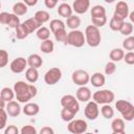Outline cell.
<instances>
[{"instance_id":"11","label":"cell","mask_w":134,"mask_h":134,"mask_svg":"<svg viewBox=\"0 0 134 134\" xmlns=\"http://www.w3.org/2000/svg\"><path fill=\"white\" fill-rule=\"evenodd\" d=\"M85 117L89 120H95L99 115V108L98 104H96L94 100L87 102V105L84 109Z\"/></svg>"},{"instance_id":"50","label":"cell","mask_w":134,"mask_h":134,"mask_svg":"<svg viewBox=\"0 0 134 134\" xmlns=\"http://www.w3.org/2000/svg\"><path fill=\"white\" fill-rule=\"evenodd\" d=\"M23 2L27 5V6H35L38 3V0H23Z\"/></svg>"},{"instance_id":"46","label":"cell","mask_w":134,"mask_h":134,"mask_svg":"<svg viewBox=\"0 0 134 134\" xmlns=\"http://www.w3.org/2000/svg\"><path fill=\"white\" fill-rule=\"evenodd\" d=\"M19 132H20V130L14 125H9V126L4 128V133L5 134H18Z\"/></svg>"},{"instance_id":"3","label":"cell","mask_w":134,"mask_h":134,"mask_svg":"<svg viewBox=\"0 0 134 134\" xmlns=\"http://www.w3.org/2000/svg\"><path fill=\"white\" fill-rule=\"evenodd\" d=\"M115 108L121 114L124 120L132 121L134 119V106L129 100L118 99L115 103Z\"/></svg>"},{"instance_id":"29","label":"cell","mask_w":134,"mask_h":134,"mask_svg":"<svg viewBox=\"0 0 134 134\" xmlns=\"http://www.w3.org/2000/svg\"><path fill=\"white\" fill-rule=\"evenodd\" d=\"M0 96L7 103V102H10L15 98V92H14V89L9 88V87H4L1 89L0 91Z\"/></svg>"},{"instance_id":"28","label":"cell","mask_w":134,"mask_h":134,"mask_svg":"<svg viewBox=\"0 0 134 134\" xmlns=\"http://www.w3.org/2000/svg\"><path fill=\"white\" fill-rule=\"evenodd\" d=\"M15 30H16V38L18 39V40H23V39H25V38H27L28 37V35H29V31L27 30V28L25 27V25L23 24V23H20L16 28H15Z\"/></svg>"},{"instance_id":"22","label":"cell","mask_w":134,"mask_h":134,"mask_svg":"<svg viewBox=\"0 0 134 134\" xmlns=\"http://www.w3.org/2000/svg\"><path fill=\"white\" fill-rule=\"evenodd\" d=\"M65 25L71 30L72 29H77L81 25V19H80V17H77L75 15H71L70 17L67 18V21H66Z\"/></svg>"},{"instance_id":"53","label":"cell","mask_w":134,"mask_h":134,"mask_svg":"<svg viewBox=\"0 0 134 134\" xmlns=\"http://www.w3.org/2000/svg\"><path fill=\"white\" fill-rule=\"evenodd\" d=\"M104 1H105L106 3H113L115 0H104Z\"/></svg>"},{"instance_id":"16","label":"cell","mask_w":134,"mask_h":134,"mask_svg":"<svg viewBox=\"0 0 134 134\" xmlns=\"http://www.w3.org/2000/svg\"><path fill=\"white\" fill-rule=\"evenodd\" d=\"M22 112L27 116H36L40 112V107L36 103H25L24 107L22 108Z\"/></svg>"},{"instance_id":"44","label":"cell","mask_w":134,"mask_h":134,"mask_svg":"<svg viewBox=\"0 0 134 134\" xmlns=\"http://www.w3.org/2000/svg\"><path fill=\"white\" fill-rule=\"evenodd\" d=\"M20 133H21V134H37L38 131H37V129H36L34 126L27 125V126H23V127L21 128Z\"/></svg>"},{"instance_id":"15","label":"cell","mask_w":134,"mask_h":134,"mask_svg":"<svg viewBox=\"0 0 134 134\" xmlns=\"http://www.w3.org/2000/svg\"><path fill=\"white\" fill-rule=\"evenodd\" d=\"M71 7L72 10L79 15L85 14L90 8V0H74Z\"/></svg>"},{"instance_id":"26","label":"cell","mask_w":134,"mask_h":134,"mask_svg":"<svg viewBox=\"0 0 134 134\" xmlns=\"http://www.w3.org/2000/svg\"><path fill=\"white\" fill-rule=\"evenodd\" d=\"M34 18H35V19L42 25V24L46 23L47 21H49V19H50V15H49V13H48L47 10H43V9H41V10L36 12Z\"/></svg>"},{"instance_id":"33","label":"cell","mask_w":134,"mask_h":134,"mask_svg":"<svg viewBox=\"0 0 134 134\" xmlns=\"http://www.w3.org/2000/svg\"><path fill=\"white\" fill-rule=\"evenodd\" d=\"M133 30H134V26H133L132 22H126V21H124V23H122V25H121V27L119 29V32L122 36L128 37V36H131L132 35Z\"/></svg>"},{"instance_id":"30","label":"cell","mask_w":134,"mask_h":134,"mask_svg":"<svg viewBox=\"0 0 134 134\" xmlns=\"http://www.w3.org/2000/svg\"><path fill=\"white\" fill-rule=\"evenodd\" d=\"M36 35H37V38L41 41H44V40H47L49 39L50 37V29L48 27H45V26H41L39 27L37 30H36Z\"/></svg>"},{"instance_id":"5","label":"cell","mask_w":134,"mask_h":134,"mask_svg":"<svg viewBox=\"0 0 134 134\" xmlns=\"http://www.w3.org/2000/svg\"><path fill=\"white\" fill-rule=\"evenodd\" d=\"M85 43H86V41H85V36H84L83 31H81L79 29H72L68 32L66 44L76 47V48H80V47L84 46Z\"/></svg>"},{"instance_id":"4","label":"cell","mask_w":134,"mask_h":134,"mask_svg":"<svg viewBox=\"0 0 134 134\" xmlns=\"http://www.w3.org/2000/svg\"><path fill=\"white\" fill-rule=\"evenodd\" d=\"M92 99L98 104V105H105V104H111L114 98L115 95L114 93L109 90V89H102V90H97L92 94Z\"/></svg>"},{"instance_id":"45","label":"cell","mask_w":134,"mask_h":134,"mask_svg":"<svg viewBox=\"0 0 134 134\" xmlns=\"http://www.w3.org/2000/svg\"><path fill=\"white\" fill-rule=\"evenodd\" d=\"M122 60L125 61L126 64H128V65H133V64H134V52H133V51H128L127 53L124 54Z\"/></svg>"},{"instance_id":"54","label":"cell","mask_w":134,"mask_h":134,"mask_svg":"<svg viewBox=\"0 0 134 134\" xmlns=\"http://www.w3.org/2000/svg\"><path fill=\"white\" fill-rule=\"evenodd\" d=\"M62 1H64V2H65V1H67V0H62Z\"/></svg>"},{"instance_id":"39","label":"cell","mask_w":134,"mask_h":134,"mask_svg":"<svg viewBox=\"0 0 134 134\" xmlns=\"http://www.w3.org/2000/svg\"><path fill=\"white\" fill-rule=\"evenodd\" d=\"M91 22H92V25H94V26H96L98 28L103 27L107 23V16L97 17V18H91Z\"/></svg>"},{"instance_id":"25","label":"cell","mask_w":134,"mask_h":134,"mask_svg":"<svg viewBox=\"0 0 134 134\" xmlns=\"http://www.w3.org/2000/svg\"><path fill=\"white\" fill-rule=\"evenodd\" d=\"M23 24L25 25V27L27 28V30L29 31V34H31V32H34V31H36L39 27H41L42 25L35 19V18H29V19H27V20H25L24 22H23Z\"/></svg>"},{"instance_id":"13","label":"cell","mask_w":134,"mask_h":134,"mask_svg":"<svg viewBox=\"0 0 134 134\" xmlns=\"http://www.w3.org/2000/svg\"><path fill=\"white\" fill-rule=\"evenodd\" d=\"M5 111H6V113H7L8 116H10V117H17L22 112V108H21L19 102L13 99L10 102H7V104L5 105Z\"/></svg>"},{"instance_id":"34","label":"cell","mask_w":134,"mask_h":134,"mask_svg":"<svg viewBox=\"0 0 134 134\" xmlns=\"http://www.w3.org/2000/svg\"><path fill=\"white\" fill-rule=\"evenodd\" d=\"M49 28L51 30V32H54L59 29H62V28H66V25L65 23L60 20V19H53L50 21V24H49Z\"/></svg>"},{"instance_id":"17","label":"cell","mask_w":134,"mask_h":134,"mask_svg":"<svg viewBox=\"0 0 134 134\" xmlns=\"http://www.w3.org/2000/svg\"><path fill=\"white\" fill-rule=\"evenodd\" d=\"M89 82L92 84L93 87L95 88H100L105 85L106 83V77L102 72H94L92 75H90Z\"/></svg>"},{"instance_id":"47","label":"cell","mask_w":134,"mask_h":134,"mask_svg":"<svg viewBox=\"0 0 134 134\" xmlns=\"http://www.w3.org/2000/svg\"><path fill=\"white\" fill-rule=\"evenodd\" d=\"M9 16H10V14L7 13V12H2V13H0V24L7 25L8 20H9Z\"/></svg>"},{"instance_id":"24","label":"cell","mask_w":134,"mask_h":134,"mask_svg":"<svg viewBox=\"0 0 134 134\" xmlns=\"http://www.w3.org/2000/svg\"><path fill=\"white\" fill-rule=\"evenodd\" d=\"M27 7L28 6L24 2H17L13 6V14L17 15L18 17L19 16H23V15H25L27 13V10H28Z\"/></svg>"},{"instance_id":"48","label":"cell","mask_w":134,"mask_h":134,"mask_svg":"<svg viewBox=\"0 0 134 134\" xmlns=\"http://www.w3.org/2000/svg\"><path fill=\"white\" fill-rule=\"evenodd\" d=\"M58 2H59V0H44V4H45V6L47 7V8H54L55 6H57V4H58Z\"/></svg>"},{"instance_id":"9","label":"cell","mask_w":134,"mask_h":134,"mask_svg":"<svg viewBox=\"0 0 134 134\" xmlns=\"http://www.w3.org/2000/svg\"><path fill=\"white\" fill-rule=\"evenodd\" d=\"M129 5L126 1L121 0V1H118L115 5V10H114V14H113V18L117 19V20H120V21H126V19L128 18L129 16Z\"/></svg>"},{"instance_id":"14","label":"cell","mask_w":134,"mask_h":134,"mask_svg":"<svg viewBox=\"0 0 134 134\" xmlns=\"http://www.w3.org/2000/svg\"><path fill=\"white\" fill-rule=\"evenodd\" d=\"M91 96H92V93H91V90L86 87V86H80L79 89L76 90L75 92V97L79 102H82V103H87L91 99Z\"/></svg>"},{"instance_id":"2","label":"cell","mask_w":134,"mask_h":134,"mask_svg":"<svg viewBox=\"0 0 134 134\" xmlns=\"http://www.w3.org/2000/svg\"><path fill=\"white\" fill-rule=\"evenodd\" d=\"M85 36V41L90 47H97L100 44L102 41V36L99 28L94 26V25H88L85 29L84 32Z\"/></svg>"},{"instance_id":"7","label":"cell","mask_w":134,"mask_h":134,"mask_svg":"<svg viewBox=\"0 0 134 134\" xmlns=\"http://www.w3.org/2000/svg\"><path fill=\"white\" fill-rule=\"evenodd\" d=\"M62 79V70L59 67H52L47 70L44 74V81L47 85L52 86L59 83Z\"/></svg>"},{"instance_id":"20","label":"cell","mask_w":134,"mask_h":134,"mask_svg":"<svg viewBox=\"0 0 134 134\" xmlns=\"http://www.w3.org/2000/svg\"><path fill=\"white\" fill-rule=\"evenodd\" d=\"M72 12H73L72 7L66 2H63L58 6V15L63 17V18L67 19L68 17H70L72 15Z\"/></svg>"},{"instance_id":"37","label":"cell","mask_w":134,"mask_h":134,"mask_svg":"<svg viewBox=\"0 0 134 134\" xmlns=\"http://www.w3.org/2000/svg\"><path fill=\"white\" fill-rule=\"evenodd\" d=\"M122 48L129 51H132L134 49V37L133 36H128L122 41Z\"/></svg>"},{"instance_id":"12","label":"cell","mask_w":134,"mask_h":134,"mask_svg":"<svg viewBox=\"0 0 134 134\" xmlns=\"http://www.w3.org/2000/svg\"><path fill=\"white\" fill-rule=\"evenodd\" d=\"M26 66H27V61L23 57L16 58L9 64V68L14 73H22L23 71H25Z\"/></svg>"},{"instance_id":"35","label":"cell","mask_w":134,"mask_h":134,"mask_svg":"<svg viewBox=\"0 0 134 134\" xmlns=\"http://www.w3.org/2000/svg\"><path fill=\"white\" fill-rule=\"evenodd\" d=\"M74 116H75V113L68 108H63L61 110V118H62V120H64L66 122L72 120L74 118Z\"/></svg>"},{"instance_id":"32","label":"cell","mask_w":134,"mask_h":134,"mask_svg":"<svg viewBox=\"0 0 134 134\" xmlns=\"http://www.w3.org/2000/svg\"><path fill=\"white\" fill-rule=\"evenodd\" d=\"M103 16H106V8L103 5L97 4V5L92 6L91 18H97V17H103Z\"/></svg>"},{"instance_id":"31","label":"cell","mask_w":134,"mask_h":134,"mask_svg":"<svg viewBox=\"0 0 134 134\" xmlns=\"http://www.w3.org/2000/svg\"><path fill=\"white\" fill-rule=\"evenodd\" d=\"M100 114L106 119H111L114 116V109L110 106V104H105L100 108Z\"/></svg>"},{"instance_id":"40","label":"cell","mask_w":134,"mask_h":134,"mask_svg":"<svg viewBox=\"0 0 134 134\" xmlns=\"http://www.w3.org/2000/svg\"><path fill=\"white\" fill-rule=\"evenodd\" d=\"M115 71H116V64H115V62L110 61V62H108L105 65V74L106 75H111Z\"/></svg>"},{"instance_id":"23","label":"cell","mask_w":134,"mask_h":134,"mask_svg":"<svg viewBox=\"0 0 134 134\" xmlns=\"http://www.w3.org/2000/svg\"><path fill=\"white\" fill-rule=\"evenodd\" d=\"M54 49V43L50 40V39H47V40H44L41 42V45H40V50L45 53V54H48V53H51Z\"/></svg>"},{"instance_id":"42","label":"cell","mask_w":134,"mask_h":134,"mask_svg":"<svg viewBox=\"0 0 134 134\" xmlns=\"http://www.w3.org/2000/svg\"><path fill=\"white\" fill-rule=\"evenodd\" d=\"M21 22H20V19H19V17L17 16V15H15V14H10V16H9V20H8V23H7V25L10 27V28H16L19 24H20Z\"/></svg>"},{"instance_id":"36","label":"cell","mask_w":134,"mask_h":134,"mask_svg":"<svg viewBox=\"0 0 134 134\" xmlns=\"http://www.w3.org/2000/svg\"><path fill=\"white\" fill-rule=\"evenodd\" d=\"M53 36H54V39L58 41V42H63L64 44H66V41H67V35L68 32L66 31V28H62V29H59L54 32H52Z\"/></svg>"},{"instance_id":"41","label":"cell","mask_w":134,"mask_h":134,"mask_svg":"<svg viewBox=\"0 0 134 134\" xmlns=\"http://www.w3.org/2000/svg\"><path fill=\"white\" fill-rule=\"evenodd\" d=\"M8 63V52L4 49H0V68H3Z\"/></svg>"},{"instance_id":"19","label":"cell","mask_w":134,"mask_h":134,"mask_svg":"<svg viewBox=\"0 0 134 134\" xmlns=\"http://www.w3.org/2000/svg\"><path fill=\"white\" fill-rule=\"evenodd\" d=\"M26 61H27V65L29 67H32V68H37L38 69V68H40L43 65V59L38 53L29 54L28 58L26 59Z\"/></svg>"},{"instance_id":"1","label":"cell","mask_w":134,"mask_h":134,"mask_svg":"<svg viewBox=\"0 0 134 134\" xmlns=\"http://www.w3.org/2000/svg\"><path fill=\"white\" fill-rule=\"evenodd\" d=\"M14 92H15V97L19 103H27L31 98H34L37 93L38 89L34 84L26 83L24 81H18L14 85Z\"/></svg>"},{"instance_id":"18","label":"cell","mask_w":134,"mask_h":134,"mask_svg":"<svg viewBox=\"0 0 134 134\" xmlns=\"http://www.w3.org/2000/svg\"><path fill=\"white\" fill-rule=\"evenodd\" d=\"M111 129L113 134H124L126 130L125 120L122 118H114L111 122Z\"/></svg>"},{"instance_id":"21","label":"cell","mask_w":134,"mask_h":134,"mask_svg":"<svg viewBox=\"0 0 134 134\" xmlns=\"http://www.w3.org/2000/svg\"><path fill=\"white\" fill-rule=\"evenodd\" d=\"M25 79L28 83L30 84H35L38 80H39V71L37 68H32V67H28L25 71Z\"/></svg>"},{"instance_id":"49","label":"cell","mask_w":134,"mask_h":134,"mask_svg":"<svg viewBox=\"0 0 134 134\" xmlns=\"http://www.w3.org/2000/svg\"><path fill=\"white\" fill-rule=\"evenodd\" d=\"M53 133H54V130L50 127H47V126L43 127L40 130V134H53Z\"/></svg>"},{"instance_id":"10","label":"cell","mask_w":134,"mask_h":134,"mask_svg":"<svg viewBox=\"0 0 134 134\" xmlns=\"http://www.w3.org/2000/svg\"><path fill=\"white\" fill-rule=\"evenodd\" d=\"M61 106L63 108H68L71 111H73L75 114L80 111V104L75 96L71 94H65L61 98Z\"/></svg>"},{"instance_id":"52","label":"cell","mask_w":134,"mask_h":134,"mask_svg":"<svg viewBox=\"0 0 134 134\" xmlns=\"http://www.w3.org/2000/svg\"><path fill=\"white\" fill-rule=\"evenodd\" d=\"M128 17H130V20H131V22H133L134 21V13L132 12V13H129V16Z\"/></svg>"},{"instance_id":"27","label":"cell","mask_w":134,"mask_h":134,"mask_svg":"<svg viewBox=\"0 0 134 134\" xmlns=\"http://www.w3.org/2000/svg\"><path fill=\"white\" fill-rule=\"evenodd\" d=\"M124 54H125L124 49H121V48H114V49H112L110 51L109 58H110V60L112 62H115L116 63V62H120L122 60Z\"/></svg>"},{"instance_id":"55","label":"cell","mask_w":134,"mask_h":134,"mask_svg":"<svg viewBox=\"0 0 134 134\" xmlns=\"http://www.w3.org/2000/svg\"><path fill=\"white\" fill-rule=\"evenodd\" d=\"M0 8H1V2H0Z\"/></svg>"},{"instance_id":"51","label":"cell","mask_w":134,"mask_h":134,"mask_svg":"<svg viewBox=\"0 0 134 134\" xmlns=\"http://www.w3.org/2000/svg\"><path fill=\"white\" fill-rule=\"evenodd\" d=\"M5 105H6V102L0 96V108H1V109H4V108H5Z\"/></svg>"},{"instance_id":"6","label":"cell","mask_w":134,"mask_h":134,"mask_svg":"<svg viewBox=\"0 0 134 134\" xmlns=\"http://www.w3.org/2000/svg\"><path fill=\"white\" fill-rule=\"evenodd\" d=\"M88 129V124L86 120L84 119H72L70 121H68V126H67V130L72 133V134H82L87 132Z\"/></svg>"},{"instance_id":"8","label":"cell","mask_w":134,"mask_h":134,"mask_svg":"<svg viewBox=\"0 0 134 134\" xmlns=\"http://www.w3.org/2000/svg\"><path fill=\"white\" fill-rule=\"evenodd\" d=\"M90 74L83 69H76L71 74V81L77 86H86L89 83Z\"/></svg>"},{"instance_id":"38","label":"cell","mask_w":134,"mask_h":134,"mask_svg":"<svg viewBox=\"0 0 134 134\" xmlns=\"http://www.w3.org/2000/svg\"><path fill=\"white\" fill-rule=\"evenodd\" d=\"M124 21H120V20H117L115 18H111L110 19V22H109V27L111 28V30L113 31H119L121 25H122Z\"/></svg>"},{"instance_id":"43","label":"cell","mask_w":134,"mask_h":134,"mask_svg":"<svg viewBox=\"0 0 134 134\" xmlns=\"http://www.w3.org/2000/svg\"><path fill=\"white\" fill-rule=\"evenodd\" d=\"M7 113L5 109L0 108V130H3L6 127V121H7Z\"/></svg>"}]
</instances>
